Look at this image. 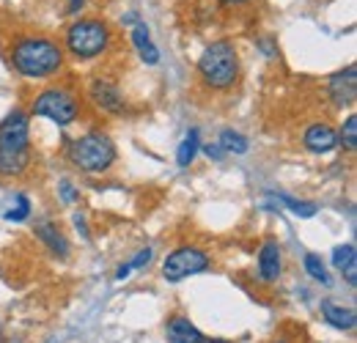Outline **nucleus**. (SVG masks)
Instances as JSON below:
<instances>
[{
	"label": "nucleus",
	"mask_w": 357,
	"mask_h": 343,
	"mask_svg": "<svg viewBox=\"0 0 357 343\" xmlns=\"http://www.w3.org/2000/svg\"><path fill=\"white\" fill-rule=\"evenodd\" d=\"M31 162V127L22 110L8 113L0 121V173L20 176Z\"/></svg>",
	"instance_id": "f257e3e1"
},
{
	"label": "nucleus",
	"mask_w": 357,
	"mask_h": 343,
	"mask_svg": "<svg viewBox=\"0 0 357 343\" xmlns=\"http://www.w3.org/2000/svg\"><path fill=\"white\" fill-rule=\"evenodd\" d=\"M11 63L22 77H50L63 66V49L42 36H25L14 44Z\"/></svg>",
	"instance_id": "f03ea898"
},
{
	"label": "nucleus",
	"mask_w": 357,
	"mask_h": 343,
	"mask_svg": "<svg viewBox=\"0 0 357 343\" xmlns=\"http://www.w3.org/2000/svg\"><path fill=\"white\" fill-rule=\"evenodd\" d=\"M198 77L212 91H225L234 86L239 80V55H236L234 44H209L198 58Z\"/></svg>",
	"instance_id": "7ed1b4c3"
},
{
	"label": "nucleus",
	"mask_w": 357,
	"mask_h": 343,
	"mask_svg": "<svg viewBox=\"0 0 357 343\" xmlns=\"http://www.w3.org/2000/svg\"><path fill=\"white\" fill-rule=\"evenodd\" d=\"M66 157L83 173H105L116 162V146L102 132H86L69 143Z\"/></svg>",
	"instance_id": "20e7f679"
},
{
	"label": "nucleus",
	"mask_w": 357,
	"mask_h": 343,
	"mask_svg": "<svg viewBox=\"0 0 357 343\" xmlns=\"http://www.w3.org/2000/svg\"><path fill=\"white\" fill-rule=\"evenodd\" d=\"M107 44H110V28L99 20H80L66 31V47L80 61H91L102 55Z\"/></svg>",
	"instance_id": "39448f33"
},
{
	"label": "nucleus",
	"mask_w": 357,
	"mask_h": 343,
	"mask_svg": "<svg viewBox=\"0 0 357 343\" xmlns=\"http://www.w3.org/2000/svg\"><path fill=\"white\" fill-rule=\"evenodd\" d=\"M31 113L42 116V119H50L58 127H69L80 116V102L66 88H47L42 93H36V99L31 105Z\"/></svg>",
	"instance_id": "423d86ee"
},
{
	"label": "nucleus",
	"mask_w": 357,
	"mask_h": 343,
	"mask_svg": "<svg viewBox=\"0 0 357 343\" xmlns=\"http://www.w3.org/2000/svg\"><path fill=\"white\" fill-rule=\"evenodd\" d=\"M209 266H212V261H209V256H206L201 247L184 245V247H176L171 256L165 258L162 275H165V280L178 283V280H184V277H192V275L206 272Z\"/></svg>",
	"instance_id": "0eeeda50"
},
{
	"label": "nucleus",
	"mask_w": 357,
	"mask_h": 343,
	"mask_svg": "<svg viewBox=\"0 0 357 343\" xmlns=\"http://www.w3.org/2000/svg\"><path fill=\"white\" fill-rule=\"evenodd\" d=\"M327 91H330V99H333L338 107H352L357 102V66L355 63H349L344 72L333 75Z\"/></svg>",
	"instance_id": "6e6552de"
},
{
	"label": "nucleus",
	"mask_w": 357,
	"mask_h": 343,
	"mask_svg": "<svg viewBox=\"0 0 357 343\" xmlns=\"http://www.w3.org/2000/svg\"><path fill=\"white\" fill-rule=\"evenodd\" d=\"M89 91H91L93 105H96L99 110H105V113H121V110H124V96H121V91H119V86H116L113 80L96 77V80H91Z\"/></svg>",
	"instance_id": "1a4fd4ad"
},
{
	"label": "nucleus",
	"mask_w": 357,
	"mask_h": 343,
	"mask_svg": "<svg viewBox=\"0 0 357 343\" xmlns=\"http://www.w3.org/2000/svg\"><path fill=\"white\" fill-rule=\"evenodd\" d=\"M303 143H305V148L311 154H330L338 146V132L330 124H311V127L305 129Z\"/></svg>",
	"instance_id": "9d476101"
},
{
	"label": "nucleus",
	"mask_w": 357,
	"mask_h": 343,
	"mask_svg": "<svg viewBox=\"0 0 357 343\" xmlns=\"http://www.w3.org/2000/svg\"><path fill=\"white\" fill-rule=\"evenodd\" d=\"M165 338L168 343H204V333L187 319V316H171L165 324Z\"/></svg>",
	"instance_id": "9b49d317"
},
{
	"label": "nucleus",
	"mask_w": 357,
	"mask_h": 343,
	"mask_svg": "<svg viewBox=\"0 0 357 343\" xmlns=\"http://www.w3.org/2000/svg\"><path fill=\"white\" fill-rule=\"evenodd\" d=\"M259 275L264 283H275L280 277V245L275 239H267L259 250Z\"/></svg>",
	"instance_id": "f8f14e48"
},
{
	"label": "nucleus",
	"mask_w": 357,
	"mask_h": 343,
	"mask_svg": "<svg viewBox=\"0 0 357 343\" xmlns=\"http://www.w3.org/2000/svg\"><path fill=\"white\" fill-rule=\"evenodd\" d=\"M321 313H324V321H330L335 330H355L357 316L352 307H344V305H335V302L324 300L321 302Z\"/></svg>",
	"instance_id": "ddd939ff"
},
{
	"label": "nucleus",
	"mask_w": 357,
	"mask_h": 343,
	"mask_svg": "<svg viewBox=\"0 0 357 343\" xmlns=\"http://www.w3.org/2000/svg\"><path fill=\"white\" fill-rule=\"evenodd\" d=\"M36 234H39V239L45 242V245L52 250V253H55V256H61V258L69 256V242H66V236L61 234V228H58L55 222L42 220V222L36 225Z\"/></svg>",
	"instance_id": "4468645a"
},
{
	"label": "nucleus",
	"mask_w": 357,
	"mask_h": 343,
	"mask_svg": "<svg viewBox=\"0 0 357 343\" xmlns=\"http://www.w3.org/2000/svg\"><path fill=\"white\" fill-rule=\"evenodd\" d=\"M333 264L338 272L347 275V280L355 286L357 283V256H355V245H341L333 250Z\"/></svg>",
	"instance_id": "2eb2a0df"
},
{
	"label": "nucleus",
	"mask_w": 357,
	"mask_h": 343,
	"mask_svg": "<svg viewBox=\"0 0 357 343\" xmlns=\"http://www.w3.org/2000/svg\"><path fill=\"white\" fill-rule=\"evenodd\" d=\"M132 44L137 47V52H140V58L149 63V66H154L157 61H160V49L154 47L151 42V36H149V28L140 22V25H135L132 31Z\"/></svg>",
	"instance_id": "dca6fc26"
},
{
	"label": "nucleus",
	"mask_w": 357,
	"mask_h": 343,
	"mask_svg": "<svg viewBox=\"0 0 357 343\" xmlns=\"http://www.w3.org/2000/svg\"><path fill=\"white\" fill-rule=\"evenodd\" d=\"M198 146H201V135H198V129H190L187 135H184V140H181V146H178V168H190L192 165V160H195V154H198Z\"/></svg>",
	"instance_id": "f3484780"
},
{
	"label": "nucleus",
	"mask_w": 357,
	"mask_h": 343,
	"mask_svg": "<svg viewBox=\"0 0 357 343\" xmlns=\"http://www.w3.org/2000/svg\"><path fill=\"white\" fill-rule=\"evenodd\" d=\"M218 146H223V151L245 154V151H248V137H242V135L234 132V129H225L223 135H220V143H218Z\"/></svg>",
	"instance_id": "a211bd4d"
},
{
	"label": "nucleus",
	"mask_w": 357,
	"mask_h": 343,
	"mask_svg": "<svg viewBox=\"0 0 357 343\" xmlns=\"http://www.w3.org/2000/svg\"><path fill=\"white\" fill-rule=\"evenodd\" d=\"M305 269H308V275H311L316 283H321V286H330V275H327V266L321 264V258L308 253L305 256Z\"/></svg>",
	"instance_id": "6ab92c4d"
},
{
	"label": "nucleus",
	"mask_w": 357,
	"mask_h": 343,
	"mask_svg": "<svg viewBox=\"0 0 357 343\" xmlns=\"http://www.w3.org/2000/svg\"><path fill=\"white\" fill-rule=\"evenodd\" d=\"M338 140L344 143L347 151H355L357 148V116H349V119H347V124H344V129H341Z\"/></svg>",
	"instance_id": "aec40b11"
},
{
	"label": "nucleus",
	"mask_w": 357,
	"mask_h": 343,
	"mask_svg": "<svg viewBox=\"0 0 357 343\" xmlns=\"http://www.w3.org/2000/svg\"><path fill=\"white\" fill-rule=\"evenodd\" d=\"M280 201L294 212V215L300 217H313L316 215V204H305V201H297V198H291V195H280Z\"/></svg>",
	"instance_id": "412c9836"
},
{
	"label": "nucleus",
	"mask_w": 357,
	"mask_h": 343,
	"mask_svg": "<svg viewBox=\"0 0 357 343\" xmlns=\"http://www.w3.org/2000/svg\"><path fill=\"white\" fill-rule=\"evenodd\" d=\"M28 215H31V201H28L25 195H20V198H17V206H14L11 212H6V220H11V222H22Z\"/></svg>",
	"instance_id": "4be33fe9"
},
{
	"label": "nucleus",
	"mask_w": 357,
	"mask_h": 343,
	"mask_svg": "<svg viewBox=\"0 0 357 343\" xmlns=\"http://www.w3.org/2000/svg\"><path fill=\"white\" fill-rule=\"evenodd\" d=\"M149 261H151V247L140 250V253H137V256H135L132 261H130V266H132V269H140V266H146Z\"/></svg>",
	"instance_id": "5701e85b"
},
{
	"label": "nucleus",
	"mask_w": 357,
	"mask_h": 343,
	"mask_svg": "<svg viewBox=\"0 0 357 343\" xmlns=\"http://www.w3.org/2000/svg\"><path fill=\"white\" fill-rule=\"evenodd\" d=\"M61 195H63V201H66V204H72V201L77 198V192H75V187H72L69 181H63V184H61Z\"/></svg>",
	"instance_id": "b1692460"
},
{
	"label": "nucleus",
	"mask_w": 357,
	"mask_h": 343,
	"mask_svg": "<svg viewBox=\"0 0 357 343\" xmlns=\"http://www.w3.org/2000/svg\"><path fill=\"white\" fill-rule=\"evenodd\" d=\"M204 151H206V157H209V160H218V162L225 157V151L220 148V146H204Z\"/></svg>",
	"instance_id": "393cba45"
},
{
	"label": "nucleus",
	"mask_w": 357,
	"mask_h": 343,
	"mask_svg": "<svg viewBox=\"0 0 357 343\" xmlns=\"http://www.w3.org/2000/svg\"><path fill=\"white\" fill-rule=\"evenodd\" d=\"M130 272H132V266H130V264H124V266L116 272V277H119V280H127V275H130Z\"/></svg>",
	"instance_id": "a878e982"
},
{
	"label": "nucleus",
	"mask_w": 357,
	"mask_h": 343,
	"mask_svg": "<svg viewBox=\"0 0 357 343\" xmlns=\"http://www.w3.org/2000/svg\"><path fill=\"white\" fill-rule=\"evenodd\" d=\"M83 3H86V0H69V14H77V11L83 8Z\"/></svg>",
	"instance_id": "bb28decb"
},
{
	"label": "nucleus",
	"mask_w": 357,
	"mask_h": 343,
	"mask_svg": "<svg viewBox=\"0 0 357 343\" xmlns=\"http://www.w3.org/2000/svg\"><path fill=\"white\" fill-rule=\"evenodd\" d=\"M223 3H228V6H239V3H248V0H223Z\"/></svg>",
	"instance_id": "cd10ccee"
},
{
	"label": "nucleus",
	"mask_w": 357,
	"mask_h": 343,
	"mask_svg": "<svg viewBox=\"0 0 357 343\" xmlns=\"http://www.w3.org/2000/svg\"><path fill=\"white\" fill-rule=\"evenodd\" d=\"M204 343H231V341H225V338H215V341H204Z\"/></svg>",
	"instance_id": "c85d7f7f"
},
{
	"label": "nucleus",
	"mask_w": 357,
	"mask_h": 343,
	"mask_svg": "<svg viewBox=\"0 0 357 343\" xmlns=\"http://www.w3.org/2000/svg\"><path fill=\"white\" fill-rule=\"evenodd\" d=\"M278 343H286V341H278Z\"/></svg>",
	"instance_id": "c756f323"
}]
</instances>
